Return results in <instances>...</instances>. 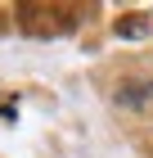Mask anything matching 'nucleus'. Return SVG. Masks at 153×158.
<instances>
[{
    "instance_id": "obj_1",
    "label": "nucleus",
    "mask_w": 153,
    "mask_h": 158,
    "mask_svg": "<svg viewBox=\"0 0 153 158\" xmlns=\"http://www.w3.org/2000/svg\"><path fill=\"white\" fill-rule=\"evenodd\" d=\"M18 23H23V32H27V36H54V32H68L77 18H72V14L41 9V5H23V9H18Z\"/></svg>"
},
{
    "instance_id": "obj_2",
    "label": "nucleus",
    "mask_w": 153,
    "mask_h": 158,
    "mask_svg": "<svg viewBox=\"0 0 153 158\" xmlns=\"http://www.w3.org/2000/svg\"><path fill=\"white\" fill-rule=\"evenodd\" d=\"M149 95H153V81H131V86L117 90V104H122V109H140Z\"/></svg>"
},
{
    "instance_id": "obj_3",
    "label": "nucleus",
    "mask_w": 153,
    "mask_h": 158,
    "mask_svg": "<svg viewBox=\"0 0 153 158\" xmlns=\"http://www.w3.org/2000/svg\"><path fill=\"white\" fill-rule=\"evenodd\" d=\"M144 32H149V18H144V14H131V18H117V36H131V41H140Z\"/></svg>"
}]
</instances>
